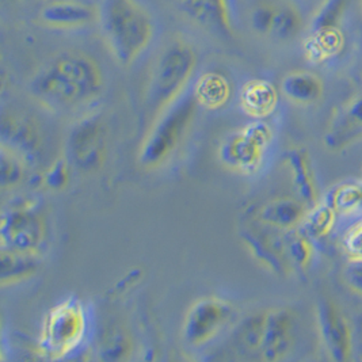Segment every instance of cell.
Instances as JSON below:
<instances>
[{
	"label": "cell",
	"instance_id": "obj_10",
	"mask_svg": "<svg viewBox=\"0 0 362 362\" xmlns=\"http://www.w3.org/2000/svg\"><path fill=\"white\" fill-rule=\"evenodd\" d=\"M295 316L286 308H274L261 313L258 358L267 362L285 358L295 345Z\"/></svg>",
	"mask_w": 362,
	"mask_h": 362
},
{
	"label": "cell",
	"instance_id": "obj_19",
	"mask_svg": "<svg viewBox=\"0 0 362 362\" xmlns=\"http://www.w3.org/2000/svg\"><path fill=\"white\" fill-rule=\"evenodd\" d=\"M286 163L291 170V177L297 194L301 199L313 204L317 198L316 182L308 152L304 149H291L286 152Z\"/></svg>",
	"mask_w": 362,
	"mask_h": 362
},
{
	"label": "cell",
	"instance_id": "obj_35",
	"mask_svg": "<svg viewBox=\"0 0 362 362\" xmlns=\"http://www.w3.org/2000/svg\"><path fill=\"white\" fill-rule=\"evenodd\" d=\"M360 332H361V334H362V327H361V329H360ZM360 342H361V344H362V337H361V341H360Z\"/></svg>",
	"mask_w": 362,
	"mask_h": 362
},
{
	"label": "cell",
	"instance_id": "obj_34",
	"mask_svg": "<svg viewBox=\"0 0 362 362\" xmlns=\"http://www.w3.org/2000/svg\"><path fill=\"white\" fill-rule=\"evenodd\" d=\"M10 1H23V0H10Z\"/></svg>",
	"mask_w": 362,
	"mask_h": 362
},
{
	"label": "cell",
	"instance_id": "obj_27",
	"mask_svg": "<svg viewBox=\"0 0 362 362\" xmlns=\"http://www.w3.org/2000/svg\"><path fill=\"white\" fill-rule=\"evenodd\" d=\"M350 0H325L311 23V30L337 28L345 14Z\"/></svg>",
	"mask_w": 362,
	"mask_h": 362
},
{
	"label": "cell",
	"instance_id": "obj_6",
	"mask_svg": "<svg viewBox=\"0 0 362 362\" xmlns=\"http://www.w3.org/2000/svg\"><path fill=\"white\" fill-rule=\"evenodd\" d=\"M273 128L264 119H255L230 133L218 149L221 163L242 175L257 174L272 149Z\"/></svg>",
	"mask_w": 362,
	"mask_h": 362
},
{
	"label": "cell",
	"instance_id": "obj_8",
	"mask_svg": "<svg viewBox=\"0 0 362 362\" xmlns=\"http://www.w3.org/2000/svg\"><path fill=\"white\" fill-rule=\"evenodd\" d=\"M233 316V305L221 297H202L186 313L182 327L183 341L192 347L212 342Z\"/></svg>",
	"mask_w": 362,
	"mask_h": 362
},
{
	"label": "cell",
	"instance_id": "obj_13",
	"mask_svg": "<svg viewBox=\"0 0 362 362\" xmlns=\"http://www.w3.org/2000/svg\"><path fill=\"white\" fill-rule=\"evenodd\" d=\"M1 147L13 151L26 163H32L41 148V136L30 119L4 115L1 119Z\"/></svg>",
	"mask_w": 362,
	"mask_h": 362
},
{
	"label": "cell",
	"instance_id": "obj_4",
	"mask_svg": "<svg viewBox=\"0 0 362 362\" xmlns=\"http://www.w3.org/2000/svg\"><path fill=\"white\" fill-rule=\"evenodd\" d=\"M197 66V53L185 40L171 41L152 69L147 91V102L155 115L165 110L178 100L182 91L190 82Z\"/></svg>",
	"mask_w": 362,
	"mask_h": 362
},
{
	"label": "cell",
	"instance_id": "obj_2",
	"mask_svg": "<svg viewBox=\"0 0 362 362\" xmlns=\"http://www.w3.org/2000/svg\"><path fill=\"white\" fill-rule=\"evenodd\" d=\"M98 22L107 49L124 66L147 50L155 33L148 10L137 0H102Z\"/></svg>",
	"mask_w": 362,
	"mask_h": 362
},
{
	"label": "cell",
	"instance_id": "obj_23",
	"mask_svg": "<svg viewBox=\"0 0 362 362\" xmlns=\"http://www.w3.org/2000/svg\"><path fill=\"white\" fill-rule=\"evenodd\" d=\"M304 19L301 13L292 4L277 7L272 35L280 41H291L303 30Z\"/></svg>",
	"mask_w": 362,
	"mask_h": 362
},
{
	"label": "cell",
	"instance_id": "obj_21",
	"mask_svg": "<svg viewBox=\"0 0 362 362\" xmlns=\"http://www.w3.org/2000/svg\"><path fill=\"white\" fill-rule=\"evenodd\" d=\"M37 259L34 255L1 250L0 254V284L1 286L13 285L30 279L37 272Z\"/></svg>",
	"mask_w": 362,
	"mask_h": 362
},
{
	"label": "cell",
	"instance_id": "obj_32",
	"mask_svg": "<svg viewBox=\"0 0 362 362\" xmlns=\"http://www.w3.org/2000/svg\"><path fill=\"white\" fill-rule=\"evenodd\" d=\"M344 279L353 291L362 293V261L349 264L345 269Z\"/></svg>",
	"mask_w": 362,
	"mask_h": 362
},
{
	"label": "cell",
	"instance_id": "obj_25",
	"mask_svg": "<svg viewBox=\"0 0 362 362\" xmlns=\"http://www.w3.org/2000/svg\"><path fill=\"white\" fill-rule=\"evenodd\" d=\"M26 162L6 147L0 153V186L3 190L13 189L25 180Z\"/></svg>",
	"mask_w": 362,
	"mask_h": 362
},
{
	"label": "cell",
	"instance_id": "obj_33",
	"mask_svg": "<svg viewBox=\"0 0 362 362\" xmlns=\"http://www.w3.org/2000/svg\"><path fill=\"white\" fill-rule=\"evenodd\" d=\"M346 119L353 127H362V95L349 105L346 110Z\"/></svg>",
	"mask_w": 362,
	"mask_h": 362
},
{
	"label": "cell",
	"instance_id": "obj_5",
	"mask_svg": "<svg viewBox=\"0 0 362 362\" xmlns=\"http://www.w3.org/2000/svg\"><path fill=\"white\" fill-rule=\"evenodd\" d=\"M197 100L194 95L175 100L160 121L155 124L140 151V165L146 168H155L165 163L178 148L182 139L192 127L197 115Z\"/></svg>",
	"mask_w": 362,
	"mask_h": 362
},
{
	"label": "cell",
	"instance_id": "obj_3",
	"mask_svg": "<svg viewBox=\"0 0 362 362\" xmlns=\"http://www.w3.org/2000/svg\"><path fill=\"white\" fill-rule=\"evenodd\" d=\"M93 331L91 308L78 297H66L45 315L38 350L50 360H66L86 347Z\"/></svg>",
	"mask_w": 362,
	"mask_h": 362
},
{
	"label": "cell",
	"instance_id": "obj_14",
	"mask_svg": "<svg viewBox=\"0 0 362 362\" xmlns=\"http://www.w3.org/2000/svg\"><path fill=\"white\" fill-rule=\"evenodd\" d=\"M183 13L198 25L233 33L228 0H178Z\"/></svg>",
	"mask_w": 362,
	"mask_h": 362
},
{
	"label": "cell",
	"instance_id": "obj_24",
	"mask_svg": "<svg viewBox=\"0 0 362 362\" xmlns=\"http://www.w3.org/2000/svg\"><path fill=\"white\" fill-rule=\"evenodd\" d=\"M335 209L329 205H317L313 211L307 212L301 227L303 232L311 239H320L329 235L335 224Z\"/></svg>",
	"mask_w": 362,
	"mask_h": 362
},
{
	"label": "cell",
	"instance_id": "obj_12",
	"mask_svg": "<svg viewBox=\"0 0 362 362\" xmlns=\"http://www.w3.org/2000/svg\"><path fill=\"white\" fill-rule=\"evenodd\" d=\"M319 325L326 347L334 361H346L351 353V329L344 313L329 301L319 304Z\"/></svg>",
	"mask_w": 362,
	"mask_h": 362
},
{
	"label": "cell",
	"instance_id": "obj_31",
	"mask_svg": "<svg viewBox=\"0 0 362 362\" xmlns=\"http://www.w3.org/2000/svg\"><path fill=\"white\" fill-rule=\"evenodd\" d=\"M344 245L350 262L362 261V221L347 230Z\"/></svg>",
	"mask_w": 362,
	"mask_h": 362
},
{
	"label": "cell",
	"instance_id": "obj_20",
	"mask_svg": "<svg viewBox=\"0 0 362 362\" xmlns=\"http://www.w3.org/2000/svg\"><path fill=\"white\" fill-rule=\"evenodd\" d=\"M345 37L339 26L311 30L305 42V54L313 63H323L341 53Z\"/></svg>",
	"mask_w": 362,
	"mask_h": 362
},
{
	"label": "cell",
	"instance_id": "obj_18",
	"mask_svg": "<svg viewBox=\"0 0 362 362\" xmlns=\"http://www.w3.org/2000/svg\"><path fill=\"white\" fill-rule=\"evenodd\" d=\"M193 95L199 106L217 110L230 100V84L224 75L214 71L206 72L194 84Z\"/></svg>",
	"mask_w": 362,
	"mask_h": 362
},
{
	"label": "cell",
	"instance_id": "obj_15",
	"mask_svg": "<svg viewBox=\"0 0 362 362\" xmlns=\"http://www.w3.org/2000/svg\"><path fill=\"white\" fill-rule=\"evenodd\" d=\"M279 105L276 86L264 79L248 81L240 90V107L246 115L264 119L273 115Z\"/></svg>",
	"mask_w": 362,
	"mask_h": 362
},
{
	"label": "cell",
	"instance_id": "obj_30",
	"mask_svg": "<svg viewBox=\"0 0 362 362\" xmlns=\"http://www.w3.org/2000/svg\"><path fill=\"white\" fill-rule=\"evenodd\" d=\"M69 181V167L64 159L57 160L44 175V185L52 190H62Z\"/></svg>",
	"mask_w": 362,
	"mask_h": 362
},
{
	"label": "cell",
	"instance_id": "obj_7",
	"mask_svg": "<svg viewBox=\"0 0 362 362\" xmlns=\"http://www.w3.org/2000/svg\"><path fill=\"white\" fill-rule=\"evenodd\" d=\"M1 250L38 255L47 245V223L33 202H21L1 212Z\"/></svg>",
	"mask_w": 362,
	"mask_h": 362
},
{
	"label": "cell",
	"instance_id": "obj_22",
	"mask_svg": "<svg viewBox=\"0 0 362 362\" xmlns=\"http://www.w3.org/2000/svg\"><path fill=\"white\" fill-rule=\"evenodd\" d=\"M132 354V338L121 326H112L105 331L99 344L102 361H122Z\"/></svg>",
	"mask_w": 362,
	"mask_h": 362
},
{
	"label": "cell",
	"instance_id": "obj_26",
	"mask_svg": "<svg viewBox=\"0 0 362 362\" xmlns=\"http://www.w3.org/2000/svg\"><path fill=\"white\" fill-rule=\"evenodd\" d=\"M285 251L288 252L292 262L305 269L311 264L313 257V246L311 243V238H308L304 232L291 230V232L285 236L284 240Z\"/></svg>",
	"mask_w": 362,
	"mask_h": 362
},
{
	"label": "cell",
	"instance_id": "obj_11",
	"mask_svg": "<svg viewBox=\"0 0 362 362\" xmlns=\"http://www.w3.org/2000/svg\"><path fill=\"white\" fill-rule=\"evenodd\" d=\"M95 6L82 0H52L37 14V21L52 30H78L98 21Z\"/></svg>",
	"mask_w": 362,
	"mask_h": 362
},
{
	"label": "cell",
	"instance_id": "obj_28",
	"mask_svg": "<svg viewBox=\"0 0 362 362\" xmlns=\"http://www.w3.org/2000/svg\"><path fill=\"white\" fill-rule=\"evenodd\" d=\"M334 209L341 214H351L362 212V186L345 185L341 186L332 198Z\"/></svg>",
	"mask_w": 362,
	"mask_h": 362
},
{
	"label": "cell",
	"instance_id": "obj_17",
	"mask_svg": "<svg viewBox=\"0 0 362 362\" xmlns=\"http://www.w3.org/2000/svg\"><path fill=\"white\" fill-rule=\"evenodd\" d=\"M282 94L298 105H313L325 93L322 79L310 71L289 72L281 83Z\"/></svg>",
	"mask_w": 362,
	"mask_h": 362
},
{
	"label": "cell",
	"instance_id": "obj_16",
	"mask_svg": "<svg viewBox=\"0 0 362 362\" xmlns=\"http://www.w3.org/2000/svg\"><path fill=\"white\" fill-rule=\"evenodd\" d=\"M305 206L293 198H276L264 204L258 212V218L270 227L293 230L305 217Z\"/></svg>",
	"mask_w": 362,
	"mask_h": 362
},
{
	"label": "cell",
	"instance_id": "obj_1",
	"mask_svg": "<svg viewBox=\"0 0 362 362\" xmlns=\"http://www.w3.org/2000/svg\"><path fill=\"white\" fill-rule=\"evenodd\" d=\"M103 88L98 62L83 50L66 49L34 74L29 90L38 103L52 112H71L90 105Z\"/></svg>",
	"mask_w": 362,
	"mask_h": 362
},
{
	"label": "cell",
	"instance_id": "obj_9",
	"mask_svg": "<svg viewBox=\"0 0 362 362\" xmlns=\"http://www.w3.org/2000/svg\"><path fill=\"white\" fill-rule=\"evenodd\" d=\"M68 152L72 165L83 173L102 168L107 156V139L98 117H88L78 122L68 139Z\"/></svg>",
	"mask_w": 362,
	"mask_h": 362
},
{
	"label": "cell",
	"instance_id": "obj_29",
	"mask_svg": "<svg viewBox=\"0 0 362 362\" xmlns=\"http://www.w3.org/2000/svg\"><path fill=\"white\" fill-rule=\"evenodd\" d=\"M277 13V7L262 3L259 4L251 16V25L252 29L259 34H270L273 29V23H274V18Z\"/></svg>",
	"mask_w": 362,
	"mask_h": 362
}]
</instances>
